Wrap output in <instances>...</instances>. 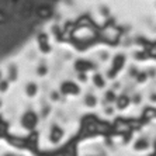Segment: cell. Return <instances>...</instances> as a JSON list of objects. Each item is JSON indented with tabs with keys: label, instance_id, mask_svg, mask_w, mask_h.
Instances as JSON below:
<instances>
[{
	"label": "cell",
	"instance_id": "cell-7",
	"mask_svg": "<svg viewBox=\"0 0 156 156\" xmlns=\"http://www.w3.org/2000/svg\"><path fill=\"white\" fill-rule=\"evenodd\" d=\"M128 124H129L131 129H139L144 122H142L141 120H128Z\"/></svg>",
	"mask_w": 156,
	"mask_h": 156
},
{
	"label": "cell",
	"instance_id": "cell-6",
	"mask_svg": "<svg viewBox=\"0 0 156 156\" xmlns=\"http://www.w3.org/2000/svg\"><path fill=\"white\" fill-rule=\"evenodd\" d=\"M61 136H62V129H59V128L55 127L54 131H52V134H51V139L54 142H56V141H59V139H61Z\"/></svg>",
	"mask_w": 156,
	"mask_h": 156
},
{
	"label": "cell",
	"instance_id": "cell-16",
	"mask_svg": "<svg viewBox=\"0 0 156 156\" xmlns=\"http://www.w3.org/2000/svg\"><path fill=\"white\" fill-rule=\"evenodd\" d=\"M145 75H139V76H138V80H139V82H144V80H145Z\"/></svg>",
	"mask_w": 156,
	"mask_h": 156
},
{
	"label": "cell",
	"instance_id": "cell-1",
	"mask_svg": "<svg viewBox=\"0 0 156 156\" xmlns=\"http://www.w3.org/2000/svg\"><path fill=\"white\" fill-rule=\"evenodd\" d=\"M113 128H114V132L118 135H127L132 132L129 124H128V120H122V118H117L113 124Z\"/></svg>",
	"mask_w": 156,
	"mask_h": 156
},
{
	"label": "cell",
	"instance_id": "cell-17",
	"mask_svg": "<svg viewBox=\"0 0 156 156\" xmlns=\"http://www.w3.org/2000/svg\"><path fill=\"white\" fill-rule=\"evenodd\" d=\"M152 156H156V151H155V153H153V155Z\"/></svg>",
	"mask_w": 156,
	"mask_h": 156
},
{
	"label": "cell",
	"instance_id": "cell-9",
	"mask_svg": "<svg viewBox=\"0 0 156 156\" xmlns=\"http://www.w3.org/2000/svg\"><path fill=\"white\" fill-rule=\"evenodd\" d=\"M63 90H65V93H77V87L73 84H66V86H63Z\"/></svg>",
	"mask_w": 156,
	"mask_h": 156
},
{
	"label": "cell",
	"instance_id": "cell-3",
	"mask_svg": "<svg viewBox=\"0 0 156 156\" xmlns=\"http://www.w3.org/2000/svg\"><path fill=\"white\" fill-rule=\"evenodd\" d=\"M129 97L128 96H125V94H122V96H120V97L117 98V108L118 110H125L129 105Z\"/></svg>",
	"mask_w": 156,
	"mask_h": 156
},
{
	"label": "cell",
	"instance_id": "cell-8",
	"mask_svg": "<svg viewBox=\"0 0 156 156\" xmlns=\"http://www.w3.org/2000/svg\"><path fill=\"white\" fill-rule=\"evenodd\" d=\"M84 103H86V105H89V107H94L97 101H96V97H94V96L89 94L86 97V100H84Z\"/></svg>",
	"mask_w": 156,
	"mask_h": 156
},
{
	"label": "cell",
	"instance_id": "cell-10",
	"mask_svg": "<svg viewBox=\"0 0 156 156\" xmlns=\"http://www.w3.org/2000/svg\"><path fill=\"white\" fill-rule=\"evenodd\" d=\"M122 62H124L122 56H117L115 62H114V69H115V70H118V69H120V68H121V65H122Z\"/></svg>",
	"mask_w": 156,
	"mask_h": 156
},
{
	"label": "cell",
	"instance_id": "cell-12",
	"mask_svg": "<svg viewBox=\"0 0 156 156\" xmlns=\"http://www.w3.org/2000/svg\"><path fill=\"white\" fill-rule=\"evenodd\" d=\"M105 100H107V101H114V100H115V94H114V91H107V93H105Z\"/></svg>",
	"mask_w": 156,
	"mask_h": 156
},
{
	"label": "cell",
	"instance_id": "cell-15",
	"mask_svg": "<svg viewBox=\"0 0 156 156\" xmlns=\"http://www.w3.org/2000/svg\"><path fill=\"white\" fill-rule=\"evenodd\" d=\"M151 101L156 103V93H153V94H151Z\"/></svg>",
	"mask_w": 156,
	"mask_h": 156
},
{
	"label": "cell",
	"instance_id": "cell-14",
	"mask_svg": "<svg viewBox=\"0 0 156 156\" xmlns=\"http://www.w3.org/2000/svg\"><path fill=\"white\" fill-rule=\"evenodd\" d=\"M113 113H114V110L111 108V107H107V108H105V114H107V115H111Z\"/></svg>",
	"mask_w": 156,
	"mask_h": 156
},
{
	"label": "cell",
	"instance_id": "cell-2",
	"mask_svg": "<svg viewBox=\"0 0 156 156\" xmlns=\"http://www.w3.org/2000/svg\"><path fill=\"white\" fill-rule=\"evenodd\" d=\"M114 132V128L111 124L105 122V121H97L96 124V134H103V135H111Z\"/></svg>",
	"mask_w": 156,
	"mask_h": 156
},
{
	"label": "cell",
	"instance_id": "cell-13",
	"mask_svg": "<svg viewBox=\"0 0 156 156\" xmlns=\"http://www.w3.org/2000/svg\"><path fill=\"white\" fill-rule=\"evenodd\" d=\"M134 103L135 104H141V94H135L134 96Z\"/></svg>",
	"mask_w": 156,
	"mask_h": 156
},
{
	"label": "cell",
	"instance_id": "cell-5",
	"mask_svg": "<svg viewBox=\"0 0 156 156\" xmlns=\"http://www.w3.org/2000/svg\"><path fill=\"white\" fill-rule=\"evenodd\" d=\"M135 151H145V149L149 148V141L145 138H141L138 139V141L135 142V145H134Z\"/></svg>",
	"mask_w": 156,
	"mask_h": 156
},
{
	"label": "cell",
	"instance_id": "cell-4",
	"mask_svg": "<svg viewBox=\"0 0 156 156\" xmlns=\"http://www.w3.org/2000/svg\"><path fill=\"white\" fill-rule=\"evenodd\" d=\"M156 118V110L155 108H146L144 111V118H142V122H148V121Z\"/></svg>",
	"mask_w": 156,
	"mask_h": 156
},
{
	"label": "cell",
	"instance_id": "cell-11",
	"mask_svg": "<svg viewBox=\"0 0 156 156\" xmlns=\"http://www.w3.org/2000/svg\"><path fill=\"white\" fill-rule=\"evenodd\" d=\"M94 84L97 87H103V86H104V80H103V77L98 76V75H97V76H94Z\"/></svg>",
	"mask_w": 156,
	"mask_h": 156
}]
</instances>
